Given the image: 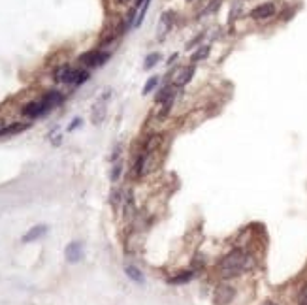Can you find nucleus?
Masks as SVG:
<instances>
[{
  "instance_id": "nucleus-1",
  "label": "nucleus",
  "mask_w": 307,
  "mask_h": 305,
  "mask_svg": "<svg viewBox=\"0 0 307 305\" xmlns=\"http://www.w3.org/2000/svg\"><path fill=\"white\" fill-rule=\"evenodd\" d=\"M251 258L252 256H249L242 249H234V251H230L221 260V264H219V275L223 277V279H230V277L240 275L242 271H245V269H249L252 266Z\"/></svg>"
},
{
  "instance_id": "nucleus-2",
  "label": "nucleus",
  "mask_w": 307,
  "mask_h": 305,
  "mask_svg": "<svg viewBox=\"0 0 307 305\" xmlns=\"http://www.w3.org/2000/svg\"><path fill=\"white\" fill-rule=\"evenodd\" d=\"M91 74L81 68H72L70 64L57 68L55 70V79L61 83H68V85H83L85 81H89Z\"/></svg>"
},
{
  "instance_id": "nucleus-3",
  "label": "nucleus",
  "mask_w": 307,
  "mask_h": 305,
  "mask_svg": "<svg viewBox=\"0 0 307 305\" xmlns=\"http://www.w3.org/2000/svg\"><path fill=\"white\" fill-rule=\"evenodd\" d=\"M110 53L108 51H100V49H91V51H87L85 55L79 57V62L85 64V66L89 68H100L104 66L108 60H110Z\"/></svg>"
},
{
  "instance_id": "nucleus-4",
  "label": "nucleus",
  "mask_w": 307,
  "mask_h": 305,
  "mask_svg": "<svg viewBox=\"0 0 307 305\" xmlns=\"http://www.w3.org/2000/svg\"><path fill=\"white\" fill-rule=\"evenodd\" d=\"M51 111V107L44 102V98H40V100H34V102H30L23 107V115L28 117V119H38V117H44Z\"/></svg>"
},
{
  "instance_id": "nucleus-5",
  "label": "nucleus",
  "mask_w": 307,
  "mask_h": 305,
  "mask_svg": "<svg viewBox=\"0 0 307 305\" xmlns=\"http://www.w3.org/2000/svg\"><path fill=\"white\" fill-rule=\"evenodd\" d=\"M234 296H236L234 286L219 285L217 288H215V292H213V302L217 305H228L234 300Z\"/></svg>"
},
{
  "instance_id": "nucleus-6",
  "label": "nucleus",
  "mask_w": 307,
  "mask_h": 305,
  "mask_svg": "<svg viewBox=\"0 0 307 305\" xmlns=\"http://www.w3.org/2000/svg\"><path fill=\"white\" fill-rule=\"evenodd\" d=\"M66 254V260L70 262V264H77L81 258H83V245L79 243V241H72L64 251Z\"/></svg>"
},
{
  "instance_id": "nucleus-7",
  "label": "nucleus",
  "mask_w": 307,
  "mask_h": 305,
  "mask_svg": "<svg viewBox=\"0 0 307 305\" xmlns=\"http://www.w3.org/2000/svg\"><path fill=\"white\" fill-rule=\"evenodd\" d=\"M275 13V6L271 4V2H266V4H260V6H256L254 10L251 11V17L252 19H268V17H271Z\"/></svg>"
},
{
  "instance_id": "nucleus-8",
  "label": "nucleus",
  "mask_w": 307,
  "mask_h": 305,
  "mask_svg": "<svg viewBox=\"0 0 307 305\" xmlns=\"http://www.w3.org/2000/svg\"><path fill=\"white\" fill-rule=\"evenodd\" d=\"M27 128H30V123H9L0 126V138L4 136H15V134L25 132Z\"/></svg>"
},
{
  "instance_id": "nucleus-9",
  "label": "nucleus",
  "mask_w": 307,
  "mask_h": 305,
  "mask_svg": "<svg viewBox=\"0 0 307 305\" xmlns=\"http://www.w3.org/2000/svg\"><path fill=\"white\" fill-rule=\"evenodd\" d=\"M192 74H194V66H185L177 70L176 77H174V85L176 87H183L186 85L190 79H192Z\"/></svg>"
},
{
  "instance_id": "nucleus-10",
  "label": "nucleus",
  "mask_w": 307,
  "mask_h": 305,
  "mask_svg": "<svg viewBox=\"0 0 307 305\" xmlns=\"http://www.w3.org/2000/svg\"><path fill=\"white\" fill-rule=\"evenodd\" d=\"M47 234V226L46 224H38V226H32L28 230L27 234L23 236V243H30V241H36V239L44 238Z\"/></svg>"
},
{
  "instance_id": "nucleus-11",
  "label": "nucleus",
  "mask_w": 307,
  "mask_h": 305,
  "mask_svg": "<svg viewBox=\"0 0 307 305\" xmlns=\"http://www.w3.org/2000/svg\"><path fill=\"white\" fill-rule=\"evenodd\" d=\"M42 98H44V102H46L51 109H53V107H59V105L64 102V95H62L61 91H47Z\"/></svg>"
},
{
  "instance_id": "nucleus-12",
  "label": "nucleus",
  "mask_w": 307,
  "mask_h": 305,
  "mask_svg": "<svg viewBox=\"0 0 307 305\" xmlns=\"http://www.w3.org/2000/svg\"><path fill=\"white\" fill-rule=\"evenodd\" d=\"M192 279H194V271L190 269V271H181V273H177V275L170 277L168 283H170V285H185V283L192 281Z\"/></svg>"
},
{
  "instance_id": "nucleus-13",
  "label": "nucleus",
  "mask_w": 307,
  "mask_h": 305,
  "mask_svg": "<svg viewBox=\"0 0 307 305\" xmlns=\"http://www.w3.org/2000/svg\"><path fill=\"white\" fill-rule=\"evenodd\" d=\"M124 273H126V277H128L130 281L138 283V285H143V283H145V277H143V273H141L136 266H126L124 267Z\"/></svg>"
},
{
  "instance_id": "nucleus-14",
  "label": "nucleus",
  "mask_w": 307,
  "mask_h": 305,
  "mask_svg": "<svg viewBox=\"0 0 307 305\" xmlns=\"http://www.w3.org/2000/svg\"><path fill=\"white\" fill-rule=\"evenodd\" d=\"M209 51H211V48H209V46H200V48H198V51H196L194 55H192V60H194V62H198V60H204V58L209 57Z\"/></svg>"
},
{
  "instance_id": "nucleus-15",
  "label": "nucleus",
  "mask_w": 307,
  "mask_h": 305,
  "mask_svg": "<svg viewBox=\"0 0 307 305\" xmlns=\"http://www.w3.org/2000/svg\"><path fill=\"white\" fill-rule=\"evenodd\" d=\"M104 115H106V107H104L102 104L94 105V109H93V123L98 124L104 119Z\"/></svg>"
},
{
  "instance_id": "nucleus-16",
  "label": "nucleus",
  "mask_w": 307,
  "mask_h": 305,
  "mask_svg": "<svg viewBox=\"0 0 307 305\" xmlns=\"http://www.w3.org/2000/svg\"><path fill=\"white\" fill-rule=\"evenodd\" d=\"M160 23L164 25V30H170L172 29V25H174V13H172V11H166V13L160 17Z\"/></svg>"
},
{
  "instance_id": "nucleus-17",
  "label": "nucleus",
  "mask_w": 307,
  "mask_h": 305,
  "mask_svg": "<svg viewBox=\"0 0 307 305\" xmlns=\"http://www.w3.org/2000/svg\"><path fill=\"white\" fill-rule=\"evenodd\" d=\"M158 85V76H153V77H149V81L143 85V95H149L151 91L155 89V87Z\"/></svg>"
},
{
  "instance_id": "nucleus-18",
  "label": "nucleus",
  "mask_w": 307,
  "mask_h": 305,
  "mask_svg": "<svg viewBox=\"0 0 307 305\" xmlns=\"http://www.w3.org/2000/svg\"><path fill=\"white\" fill-rule=\"evenodd\" d=\"M158 60H160V55H158V53H151V55H147V58H145V70H151V68L157 64Z\"/></svg>"
},
{
  "instance_id": "nucleus-19",
  "label": "nucleus",
  "mask_w": 307,
  "mask_h": 305,
  "mask_svg": "<svg viewBox=\"0 0 307 305\" xmlns=\"http://www.w3.org/2000/svg\"><path fill=\"white\" fill-rule=\"evenodd\" d=\"M298 305H307V283L300 286L298 290Z\"/></svg>"
},
{
  "instance_id": "nucleus-20",
  "label": "nucleus",
  "mask_w": 307,
  "mask_h": 305,
  "mask_svg": "<svg viewBox=\"0 0 307 305\" xmlns=\"http://www.w3.org/2000/svg\"><path fill=\"white\" fill-rule=\"evenodd\" d=\"M119 175H121V164H115V166H113V170H112V173H110V179H112V181H117V179H119Z\"/></svg>"
},
{
  "instance_id": "nucleus-21",
  "label": "nucleus",
  "mask_w": 307,
  "mask_h": 305,
  "mask_svg": "<svg viewBox=\"0 0 307 305\" xmlns=\"http://www.w3.org/2000/svg\"><path fill=\"white\" fill-rule=\"evenodd\" d=\"M83 123V121H81V119H74V121H72V124H70V126H68V130H70V132H72V130H75V128H77V126H79V124Z\"/></svg>"
},
{
  "instance_id": "nucleus-22",
  "label": "nucleus",
  "mask_w": 307,
  "mask_h": 305,
  "mask_svg": "<svg viewBox=\"0 0 307 305\" xmlns=\"http://www.w3.org/2000/svg\"><path fill=\"white\" fill-rule=\"evenodd\" d=\"M177 58V55H172V57H170V60H168V64H174V60H176Z\"/></svg>"
},
{
  "instance_id": "nucleus-23",
  "label": "nucleus",
  "mask_w": 307,
  "mask_h": 305,
  "mask_svg": "<svg viewBox=\"0 0 307 305\" xmlns=\"http://www.w3.org/2000/svg\"><path fill=\"white\" fill-rule=\"evenodd\" d=\"M264 305H279V304H275V302H266Z\"/></svg>"
},
{
  "instance_id": "nucleus-24",
  "label": "nucleus",
  "mask_w": 307,
  "mask_h": 305,
  "mask_svg": "<svg viewBox=\"0 0 307 305\" xmlns=\"http://www.w3.org/2000/svg\"><path fill=\"white\" fill-rule=\"evenodd\" d=\"M119 2H121V4H126V2H128V0H119Z\"/></svg>"
},
{
  "instance_id": "nucleus-25",
  "label": "nucleus",
  "mask_w": 307,
  "mask_h": 305,
  "mask_svg": "<svg viewBox=\"0 0 307 305\" xmlns=\"http://www.w3.org/2000/svg\"><path fill=\"white\" fill-rule=\"evenodd\" d=\"M186 2H192V0H186Z\"/></svg>"
}]
</instances>
